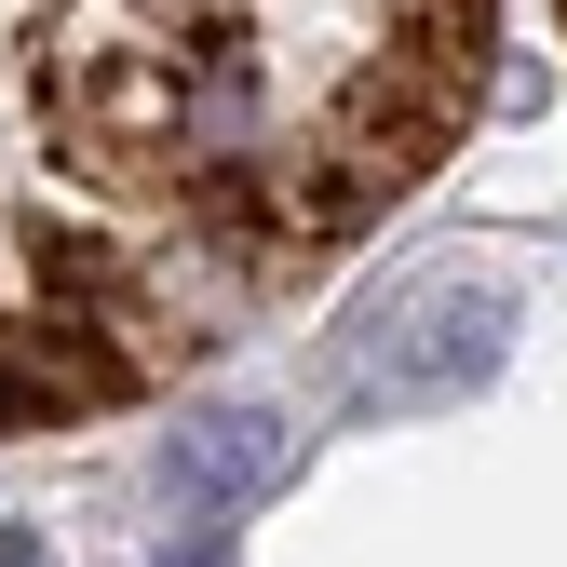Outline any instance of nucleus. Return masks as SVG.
Wrapping results in <instances>:
<instances>
[{
    "mask_svg": "<svg viewBox=\"0 0 567 567\" xmlns=\"http://www.w3.org/2000/svg\"><path fill=\"white\" fill-rule=\"evenodd\" d=\"M501 95V0H0V446L163 405Z\"/></svg>",
    "mask_w": 567,
    "mask_h": 567,
    "instance_id": "1",
    "label": "nucleus"
},
{
    "mask_svg": "<svg viewBox=\"0 0 567 567\" xmlns=\"http://www.w3.org/2000/svg\"><path fill=\"white\" fill-rule=\"evenodd\" d=\"M284 460L270 419H230V405H203L189 433H176V501H244V486Z\"/></svg>",
    "mask_w": 567,
    "mask_h": 567,
    "instance_id": "2",
    "label": "nucleus"
},
{
    "mask_svg": "<svg viewBox=\"0 0 567 567\" xmlns=\"http://www.w3.org/2000/svg\"><path fill=\"white\" fill-rule=\"evenodd\" d=\"M554 14H567V0H554Z\"/></svg>",
    "mask_w": 567,
    "mask_h": 567,
    "instance_id": "3",
    "label": "nucleus"
}]
</instances>
